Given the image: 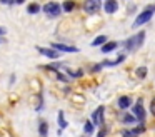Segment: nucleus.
<instances>
[{
    "label": "nucleus",
    "instance_id": "f257e3e1",
    "mask_svg": "<svg viewBox=\"0 0 155 137\" xmlns=\"http://www.w3.org/2000/svg\"><path fill=\"white\" fill-rule=\"evenodd\" d=\"M143 39H145V32L142 30V32H138L137 35L130 37L128 40H125L124 42V47L127 52H135L137 49H140V45L143 43Z\"/></svg>",
    "mask_w": 155,
    "mask_h": 137
},
{
    "label": "nucleus",
    "instance_id": "f03ea898",
    "mask_svg": "<svg viewBox=\"0 0 155 137\" xmlns=\"http://www.w3.org/2000/svg\"><path fill=\"white\" fill-rule=\"evenodd\" d=\"M153 10H155V5L147 7V9H145L143 12H142L140 15L135 19V22H134V25H132V27H135V29H137V27H140V25H143V23H147L148 20L152 19V13H153Z\"/></svg>",
    "mask_w": 155,
    "mask_h": 137
},
{
    "label": "nucleus",
    "instance_id": "7ed1b4c3",
    "mask_svg": "<svg viewBox=\"0 0 155 137\" xmlns=\"http://www.w3.org/2000/svg\"><path fill=\"white\" fill-rule=\"evenodd\" d=\"M44 12L47 13V15L57 17L58 13L62 12V5H60V3H55V2H48L47 5L44 7Z\"/></svg>",
    "mask_w": 155,
    "mask_h": 137
},
{
    "label": "nucleus",
    "instance_id": "20e7f679",
    "mask_svg": "<svg viewBox=\"0 0 155 137\" xmlns=\"http://www.w3.org/2000/svg\"><path fill=\"white\" fill-rule=\"evenodd\" d=\"M84 10L87 13H97L100 10V0H85Z\"/></svg>",
    "mask_w": 155,
    "mask_h": 137
},
{
    "label": "nucleus",
    "instance_id": "39448f33",
    "mask_svg": "<svg viewBox=\"0 0 155 137\" xmlns=\"http://www.w3.org/2000/svg\"><path fill=\"white\" fill-rule=\"evenodd\" d=\"M134 112H135L137 120H143L145 119V109H143V100L142 99H138L137 104L134 105Z\"/></svg>",
    "mask_w": 155,
    "mask_h": 137
},
{
    "label": "nucleus",
    "instance_id": "423d86ee",
    "mask_svg": "<svg viewBox=\"0 0 155 137\" xmlns=\"http://www.w3.org/2000/svg\"><path fill=\"white\" fill-rule=\"evenodd\" d=\"M38 52H40L42 55L48 57V59H58V57H60V52H58L57 49H44V47H38Z\"/></svg>",
    "mask_w": 155,
    "mask_h": 137
},
{
    "label": "nucleus",
    "instance_id": "0eeeda50",
    "mask_svg": "<svg viewBox=\"0 0 155 137\" xmlns=\"http://www.w3.org/2000/svg\"><path fill=\"white\" fill-rule=\"evenodd\" d=\"M104 112H105V107H104V105H100L94 114H92V122L97 124V125L104 122Z\"/></svg>",
    "mask_w": 155,
    "mask_h": 137
},
{
    "label": "nucleus",
    "instance_id": "6e6552de",
    "mask_svg": "<svg viewBox=\"0 0 155 137\" xmlns=\"http://www.w3.org/2000/svg\"><path fill=\"white\" fill-rule=\"evenodd\" d=\"M54 49H57L58 52H68V53H75L78 52L77 47H72V45H67V43H54Z\"/></svg>",
    "mask_w": 155,
    "mask_h": 137
},
{
    "label": "nucleus",
    "instance_id": "1a4fd4ad",
    "mask_svg": "<svg viewBox=\"0 0 155 137\" xmlns=\"http://www.w3.org/2000/svg\"><path fill=\"white\" fill-rule=\"evenodd\" d=\"M105 12L107 13H115L118 9V3L115 2V0H105V5H104Z\"/></svg>",
    "mask_w": 155,
    "mask_h": 137
},
{
    "label": "nucleus",
    "instance_id": "9d476101",
    "mask_svg": "<svg viewBox=\"0 0 155 137\" xmlns=\"http://www.w3.org/2000/svg\"><path fill=\"white\" fill-rule=\"evenodd\" d=\"M130 105H132V99L128 95H122L120 99H118V107H120V109H128Z\"/></svg>",
    "mask_w": 155,
    "mask_h": 137
},
{
    "label": "nucleus",
    "instance_id": "9b49d317",
    "mask_svg": "<svg viewBox=\"0 0 155 137\" xmlns=\"http://www.w3.org/2000/svg\"><path fill=\"white\" fill-rule=\"evenodd\" d=\"M117 45H118L117 42H105L104 45H102V52H104V53H108V52H112V50L117 49Z\"/></svg>",
    "mask_w": 155,
    "mask_h": 137
},
{
    "label": "nucleus",
    "instance_id": "f8f14e48",
    "mask_svg": "<svg viewBox=\"0 0 155 137\" xmlns=\"http://www.w3.org/2000/svg\"><path fill=\"white\" fill-rule=\"evenodd\" d=\"M142 130H143V125H142V127H137V129H132V130H125L122 137H137L138 134L142 132Z\"/></svg>",
    "mask_w": 155,
    "mask_h": 137
},
{
    "label": "nucleus",
    "instance_id": "ddd939ff",
    "mask_svg": "<svg viewBox=\"0 0 155 137\" xmlns=\"http://www.w3.org/2000/svg\"><path fill=\"white\" fill-rule=\"evenodd\" d=\"M105 42H107V37H105V35H98L97 39L92 42V45H94V47H98V45H104Z\"/></svg>",
    "mask_w": 155,
    "mask_h": 137
},
{
    "label": "nucleus",
    "instance_id": "4468645a",
    "mask_svg": "<svg viewBox=\"0 0 155 137\" xmlns=\"http://www.w3.org/2000/svg\"><path fill=\"white\" fill-rule=\"evenodd\" d=\"M135 120H137V117L132 115V114H127V115L122 117V122H124V124H134Z\"/></svg>",
    "mask_w": 155,
    "mask_h": 137
},
{
    "label": "nucleus",
    "instance_id": "2eb2a0df",
    "mask_svg": "<svg viewBox=\"0 0 155 137\" xmlns=\"http://www.w3.org/2000/svg\"><path fill=\"white\" fill-rule=\"evenodd\" d=\"M47 130H48L47 122H40V127H38V134H40L42 137H45V135H47Z\"/></svg>",
    "mask_w": 155,
    "mask_h": 137
},
{
    "label": "nucleus",
    "instance_id": "dca6fc26",
    "mask_svg": "<svg viewBox=\"0 0 155 137\" xmlns=\"http://www.w3.org/2000/svg\"><path fill=\"white\" fill-rule=\"evenodd\" d=\"M74 9H75V2H72V0L64 2V10H65V12H72Z\"/></svg>",
    "mask_w": 155,
    "mask_h": 137
},
{
    "label": "nucleus",
    "instance_id": "f3484780",
    "mask_svg": "<svg viewBox=\"0 0 155 137\" xmlns=\"http://www.w3.org/2000/svg\"><path fill=\"white\" fill-rule=\"evenodd\" d=\"M94 125L95 124L94 122H85V125H84V130H85V134H94Z\"/></svg>",
    "mask_w": 155,
    "mask_h": 137
},
{
    "label": "nucleus",
    "instance_id": "a211bd4d",
    "mask_svg": "<svg viewBox=\"0 0 155 137\" xmlns=\"http://www.w3.org/2000/svg\"><path fill=\"white\" fill-rule=\"evenodd\" d=\"M135 74H137L138 79H143V77L147 75V67H138V69L135 70Z\"/></svg>",
    "mask_w": 155,
    "mask_h": 137
},
{
    "label": "nucleus",
    "instance_id": "6ab92c4d",
    "mask_svg": "<svg viewBox=\"0 0 155 137\" xmlns=\"http://www.w3.org/2000/svg\"><path fill=\"white\" fill-rule=\"evenodd\" d=\"M38 10H40V5H38V3H30L28 9H27V12L28 13H37Z\"/></svg>",
    "mask_w": 155,
    "mask_h": 137
},
{
    "label": "nucleus",
    "instance_id": "aec40b11",
    "mask_svg": "<svg viewBox=\"0 0 155 137\" xmlns=\"http://www.w3.org/2000/svg\"><path fill=\"white\" fill-rule=\"evenodd\" d=\"M58 125H60V129L67 127V120L64 119V112H58Z\"/></svg>",
    "mask_w": 155,
    "mask_h": 137
},
{
    "label": "nucleus",
    "instance_id": "412c9836",
    "mask_svg": "<svg viewBox=\"0 0 155 137\" xmlns=\"http://www.w3.org/2000/svg\"><path fill=\"white\" fill-rule=\"evenodd\" d=\"M152 114L155 115V97L152 99Z\"/></svg>",
    "mask_w": 155,
    "mask_h": 137
},
{
    "label": "nucleus",
    "instance_id": "4be33fe9",
    "mask_svg": "<svg viewBox=\"0 0 155 137\" xmlns=\"http://www.w3.org/2000/svg\"><path fill=\"white\" fill-rule=\"evenodd\" d=\"M2 3H8V5H12V3H15V0H0Z\"/></svg>",
    "mask_w": 155,
    "mask_h": 137
},
{
    "label": "nucleus",
    "instance_id": "5701e85b",
    "mask_svg": "<svg viewBox=\"0 0 155 137\" xmlns=\"http://www.w3.org/2000/svg\"><path fill=\"white\" fill-rule=\"evenodd\" d=\"M98 137H105V130H104V129H102L100 132H98Z\"/></svg>",
    "mask_w": 155,
    "mask_h": 137
},
{
    "label": "nucleus",
    "instance_id": "b1692460",
    "mask_svg": "<svg viewBox=\"0 0 155 137\" xmlns=\"http://www.w3.org/2000/svg\"><path fill=\"white\" fill-rule=\"evenodd\" d=\"M0 35H5V29H2V27H0Z\"/></svg>",
    "mask_w": 155,
    "mask_h": 137
},
{
    "label": "nucleus",
    "instance_id": "393cba45",
    "mask_svg": "<svg viewBox=\"0 0 155 137\" xmlns=\"http://www.w3.org/2000/svg\"><path fill=\"white\" fill-rule=\"evenodd\" d=\"M25 0H15V3H24Z\"/></svg>",
    "mask_w": 155,
    "mask_h": 137
},
{
    "label": "nucleus",
    "instance_id": "a878e982",
    "mask_svg": "<svg viewBox=\"0 0 155 137\" xmlns=\"http://www.w3.org/2000/svg\"><path fill=\"white\" fill-rule=\"evenodd\" d=\"M0 42H4V40H2V39H0Z\"/></svg>",
    "mask_w": 155,
    "mask_h": 137
}]
</instances>
